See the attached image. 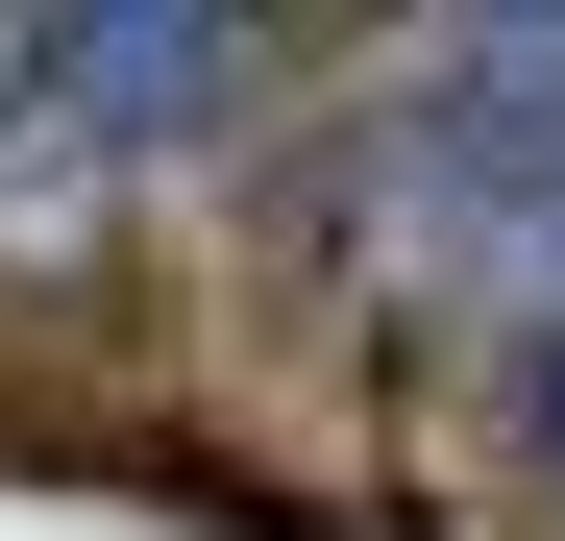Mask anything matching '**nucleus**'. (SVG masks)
Wrapping results in <instances>:
<instances>
[{
    "instance_id": "f257e3e1",
    "label": "nucleus",
    "mask_w": 565,
    "mask_h": 541,
    "mask_svg": "<svg viewBox=\"0 0 565 541\" xmlns=\"http://www.w3.org/2000/svg\"><path fill=\"white\" fill-rule=\"evenodd\" d=\"M74 99H99V148H198L246 124V0H50Z\"/></svg>"
},
{
    "instance_id": "f03ea898",
    "label": "nucleus",
    "mask_w": 565,
    "mask_h": 541,
    "mask_svg": "<svg viewBox=\"0 0 565 541\" xmlns=\"http://www.w3.org/2000/svg\"><path fill=\"white\" fill-rule=\"evenodd\" d=\"M99 172H124V148H99V99H74V50H50V0H0V246L50 270L74 222H99Z\"/></svg>"
}]
</instances>
